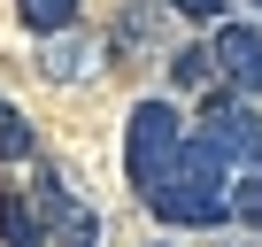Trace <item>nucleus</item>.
<instances>
[{
	"label": "nucleus",
	"instance_id": "1",
	"mask_svg": "<svg viewBox=\"0 0 262 247\" xmlns=\"http://www.w3.org/2000/svg\"><path fill=\"white\" fill-rule=\"evenodd\" d=\"M147 209H155L162 224H185V232L224 224V216H231V162H224L208 139H185L178 170H170V178L147 193Z\"/></svg>",
	"mask_w": 262,
	"mask_h": 247
},
{
	"label": "nucleus",
	"instance_id": "2",
	"mask_svg": "<svg viewBox=\"0 0 262 247\" xmlns=\"http://www.w3.org/2000/svg\"><path fill=\"white\" fill-rule=\"evenodd\" d=\"M178 155H185V116H178L170 100H139L131 123H123V178H131V193L147 201V193L178 170Z\"/></svg>",
	"mask_w": 262,
	"mask_h": 247
},
{
	"label": "nucleus",
	"instance_id": "3",
	"mask_svg": "<svg viewBox=\"0 0 262 247\" xmlns=\"http://www.w3.org/2000/svg\"><path fill=\"white\" fill-rule=\"evenodd\" d=\"M31 201H39V216H47V239H54V247H100V216L70 193V178H62L54 162H39V170H31Z\"/></svg>",
	"mask_w": 262,
	"mask_h": 247
},
{
	"label": "nucleus",
	"instance_id": "4",
	"mask_svg": "<svg viewBox=\"0 0 262 247\" xmlns=\"http://www.w3.org/2000/svg\"><path fill=\"white\" fill-rule=\"evenodd\" d=\"M201 139H208L224 162L262 170V116H254L239 93H208V108H201Z\"/></svg>",
	"mask_w": 262,
	"mask_h": 247
},
{
	"label": "nucleus",
	"instance_id": "5",
	"mask_svg": "<svg viewBox=\"0 0 262 247\" xmlns=\"http://www.w3.org/2000/svg\"><path fill=\"white\" fill-rule=\"evenodd\" d=\"M208 54H216V77H224L239 100L262 93V31H254V24H216Z\"/></svg>",
	"mask_w": 262,
	"mask_h": 247
},
{
	"label": "nucleus",
	"instance_id": "6",
	"mask_svg": "<svg viewBox=\"0 0 262 247\" xmlns=\"http://www.w3.org/2000/svg\"><path fill=\"white\" fill-rule=\"evenodd\" d=\"M0 247H54V239H47L39 201H24L16 186H0Z\"/></svg>",
	"mask_w": 262,
	"mask_h": 247
},
{
	"label": "nucleus",
	"instance_id": "7",
	"mask_svg": "<svg viewBox=\"0 0 262 247\" xmlns=\"http://www.w3.org/2000/svg\"><path fill=\"white\" fill-rule=\"evenodd\" d=\"M155 39H162V8H155V0H131L123 24H116V39H108V54H139V47H155Z\"/></svg>",
	"mask_w": 262,
	"mask_h": 247
},
{
	"label": "nucleus",
	"instance_id": "8",
	"mask_svg": "<svg viewBox=\"0 0 262 247\" xmlns=\"http://www.w3.org/2000/svg\"><path fill=\"white\" fill-rule=\"evenodd\" d=\"M93 62H100V47H93V39H70V31H62V39L47 47V77H62V85H70V77H85Z\"/></svg>",
	"mask_w": 262,
	"mask_h": 247
},
{
	"label": "nucleus",
	"instance_id": "9",
	"mask_svg": "<svg viewBox=\"0 0 262 247\" xmlns=\"http://www.w3.org/2000/svg\"><path fill=\"white\" fill-rule=\"evenodd\" d=\"M31 155H39V132L24 123L16 100H0V162H31Z\"/></svg>",
	"mask_w": 262,
	"mask_h": 247
},
{
	"label": "nucleus",
	"instance_id": "10",
	"mask_svg": "<svg viewBox=\"0 0 262 247\" xmlns=\"http://www.w3.org/2000/svg\"><path fill=\"white\" fill-rule=\"evenodd\" d=\"M24 8V24L39 31V39H62L70 24H77V0H16Z\"/></svg>",
	"mask_w": 262,
	"mask_h": 247
},
{
	"label": "nucleus",
	"instance_id": "11",
	"mask_svg": "<svg viewBox=\"0 0 262 247\" xmlns=\"http://www.w3.org/2000/svg\"><path fill=\"white\" fill-rule=\"evenodd\" d=\"M231 224H247V232H262V170H247V178L231 186Z\"/></svg>",
	"mask_w": 262,
	"mask_h": 247
},
{
	"label": "nucleus",
	"instance_id": "12",
	"mask_svg": "<svg viewBox=\"0 0 262 247\" xmlns=\"http://www.w3.org/2000/svg\"><path fill=\"white\" fill-rule=\"evenodd\" d=\"M170 77H178V85H208V77H216V54H208V47H178V54H170Z\"/></svg>",
	"mask_w": 262,
	"mask_h": 247
},
{
	"label": "nucleus",
	"instance_id": "13",
	"mask_svg": "<svg viewBox=\"0 0 262 247\" xmlns=\"http://www.w3.org/2000/svg\"><path fill=\"white\" fill-rule=\"evenodd\" d=\"M170 8H178V16H193V24H216V8H224V0H170Z\"/></svg>",
	"mask_w": 262,
	"mask_h": 247
},
{
	"label": "nucleus",
	"instance_id": "14",
	"mask_svg": "<svg viewBox=\"0 0 262 247\" xmlns=\"http://www.w3.org/2000/svg\"><path fill=\"white\" fill-rule=\"evenodd\" d=\"M254 8H262V0H254Z\"/></svg>",
	"mask_w": 262,
	"mask_h": 247
}]
</instances>
